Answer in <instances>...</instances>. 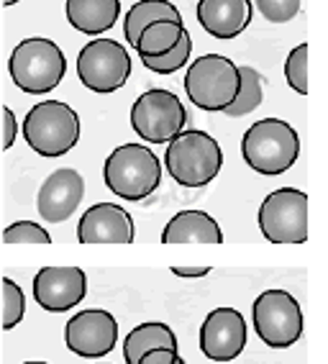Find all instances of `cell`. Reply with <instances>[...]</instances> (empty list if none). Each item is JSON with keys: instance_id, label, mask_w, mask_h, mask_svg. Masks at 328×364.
I'll return each instance as SVG.
<instances>
[{"instance_id": "obj_16", "label": "cell", "mask_w": 328, "mask_h": 364, "mask_svg": "<svg viewBox=\"0 0 328 364\" xmlns=\"http://www.w3.org/2000/svg\"><path fill=\"white\" fill-rule=\"evenodd\" d=\"M197 23L213 39H236L251 23V0H197Z\"/></svg>"}, {"instance_id": "obj_15", "label": "cell", "mask_w": 328, "mask_h": 364, "mask_svg": "<svg viewBox=\"0 0 328 364\" xmlns=\"http://www.w3.org/2000/svg\"><path fill=\"white\" fill-rule=\"evenodd\" d=\"M133 236L131 213L116 203H95L77 223L80 244H131Z\"/></svg>"}, {"instance_id": "obj_9", "label": "cell", "mask_w": 328, "mask_h": 364, "mask_svg": "<svg viewBox=\"0 0 328 364\" xmlns=\"http://www.w3.org/2000/svg\"><path fill=\"white\" fill-rule=\"evenodd\" d=\"M131 54L116 39H92L77 54V77L92 92H116L131 77Z\"/></svg>"}, {"instance_id": "obj_28", "label": "cell", "mask_w": 328, "mask_h": 364, "mask_svg": "<svg viewBox=\"0 0 328 364\" xmlns=\"http://www.w3.org/2000/svg\"><path fill=\"white\" fill-rule=\"evenodd\" d=\"M180 357L177 349H167V346H157V349H149L138 357L136 364H175V359Z\"/></svg>"}, {"instance_id": "obj_13", "label": "cell", "mask_w": 328, "mask_h": 364, "mask_svg": "<svg viewBox=\"0 0 328 364\" xmlns=\"http://www.w3.org/2000/svg\"><path fill=\"white\" fill-rule=\"evenodd\" d=\"M33 300L49 313L77 308L87 295V274L80 267H41L33 274Z\"/></svg>"}, {"instance_id": "obj_5", "label": "cell", "mask_w": 328, "mask_h": 364, "mask_svg": "<svg viewBox=\"0 0 328 364\" xmlns=\"http://www.w3.org/2000/svg\"><path fill=\"white\" fill-rule=\"evenodd\" d=\"M11 80L28 95L52 92L67 75V57L60 44L44 36L23 39L8 59Z\"/></svg>"}, {"instance_id": "obj_12", "label": "cell", "mask_w": 328, "mask_h": 364, "mask_svg": "<svg viewBox=\"0 0 328 364\" xmlns=\"http://www.w3.org/2000/svg\"><path fill=\"white\" fill-rule=\"evenodd\" d=\"M246 318L236 308H216L200 326V351L213 362H234L246 349Z\"/></svg>"}, {"instance_id": "obj_29", "label": "cell", "mask_w": 328, "mask_h": 364, "mask_svg": "<svg viewBox=\"0 0 328 364\" xmlns=\"http://www.w3.org/2000/svg\"><path fill=\"white\" fill-rule=\"evenodd\" d=\"M18 136V118L11 108H3V149H11Z\"/></svg>"}, {"instance_id": "obj_30", "label": "cell", "mask_w": 328, "mask_h": 364, "mask_svg": "<svg viewBox=\"0 0 328 364\" xmlns=\"http://www.w3.org/2000/svg\"><path fill=\"white\" fill-rule=\"evenodd\" d=\"M172 272L177 277H205L210 272V267H172Z\"/></svg>"}, {"instance_id": "obj_7", "label": "cell", "mask_w": 328, "mask_h": 364, "mask_svg": "<svg viewBox=\"0 0 328 364\" xmlns=\"http://www.w3.org/2000/svg\"><path fill=\"white\" fill-rule=\"evenodd\" d=\"M251 323L269 349H290L302 336L300 303L280 287L264 290L251 306Z\"/></svg>"}, {"instance_id": "obj_31", "label": "cell", "mask_w": 328, "mask_h": 364, "mask_svg": "<svg viewBox=\"0 0 328 364\" xmlns=\"http://www.w3.org/2000/svg\"><path fill=\"white\" fill-rule=\"evenodd\" d=\"M18 0H3V6H16Z\"/></svg>"}, {"instance_id": "obj_20", "label": "cell", "mask_w": 328, "mask_h": 364, "mask_svg": "<svg viewBox=\"0 0 328 364\" xmlns=\"http://www.w3.org/2000/svg\"><path fill=\"white\" fill-rule=\"evenodd\" d=\"M187 31L180 21L172 18H159L154 23H149L146 28H141L133 49L138 52V57H162L164 52H170L177 46V41L182 39V33Z\"/></svg>"}, {"instance_id": "obj_27", "label": "cell", "mask_w": 328, "mask_h": 364, "mask_svg": "<svg viewBox=\"0 0 328 364\" xmlns=\"http://www.w3.org/2000/svg\"><path fill=\"white\" fill-rule=\"evenodd\" d=\"M269 23H288L300 14V0H254Z\"/></svg>"}, {"instance_id": "obj_6", "label": "cell", "mask_w": 328, "mask_h": 364, "mask_svg": "<svg viewBox=\"0 0 328 364\" xmlns=\"http://www.w3.org/2000/svg\"><path fill=\"white\" fill-rule=\"evenodd\" d=\"M185 92L200 111L224 113L239 92V65L224 54H203L185 72Z\"/></svg>"}, {"instance_id": "obj_3", "label": "cell", "mask_w": 328, "mask_h": 364, "mask_svg": "<svg viewBox=\"0 0 328 364\" xmlns=\"http://www.w3.org/2000/svg\"><path fill=\"white\" fill-rule=\"evenodd\" d=\"M103 180L113 196L138 203L162 185V162L144 144H121L105 159Z\"/></svg>"}, {"instance_id": "obj_25", "label": "cell", "mask_w": 328, "mask_h": 364, "mask_svg": "<svg viewBox=\"0 0 328 364\" xmlns=\"http://www.w3.org/2000/svg\"><path fill=\"white\" fill-rule=\"evenodd\" d=\"M288 85L300 95H308V44H297L285 62Z\"/></svg>"}, {"instance_id": "obj_1", "label": "cell", "mask_w": 328, "mask_h": 364, "mask_svg": "<svg viewBox=\"0 0 328 364\" xmlns=\"http://www.w3.org/2000/svg\"><path fill=\"white\" fill-rule=\"evenodd\" d=\"M224 167V151L216 139L197 129H185L167 141L164 169L182 188H205Z\"/></svg>"}, {"instance_id": "obj_8", "label": "cell", "mask_w": 328, "mask_h": 364, "mask_svg": "<svg viewBox=\"0 0 328 364\" xmlns=\"http://www.w3.org/2000/svg\"><path fill=\"white\" fill-rule=\"evenodd\" d=\"M259 231L272 244L308 241V196L297 188H280L259 205Z\"/></svg>"}, {"instance_id": "obj_33", "label": "cell", "mask_w": 328, "mask_h": 364, "mask_svg": "<svg viewBox=\"0 0 328 364\" xmlns=\"http://www.w3.org/2000/svg\"><path fill=\"white\" fill-rule=\"evenodd\" d=\"M23 364H49V362H23Z\"/></svg>"}, {"instance_id": "obj_21", "label": "cell", "mask_w": 328, "mask_h": 364, "mask_svg": "<svg viewBox=\"0 0 328 364\" xmlns=\"http://www.w3.org/2000/svg\"><path fill=\"white\" fill-rule=\"evenodd\" d=\"M159 18L180 21L182 16H180V11L172 6L170 0H138V3H133L131 11H129L124 18L126 41L133 46L138 39V33H141V28H146L149 23H154V21H159Z\"/></svg>"}, {"instance_id": "obj_10", "label": "cell", "mask_w": 328, "mask_h": 364, "mask_svg": "<svg viewBox=\"0 0 328 364\" xmlns=\"http://www.w3.org/2000/svg\"><path fill=\"white\" fill-rule=\"evenodd\" d=\"M190 121L185 103L172 90L151 87L131 105V126L146 144H167Z\"/></svg>"}, {"instance_id": "obj_23", "label": "cell", "mask_w": 328, "mask_h": 364, "mask_svg": "<svg viewBox=\"0 0 328 364\" xmlns=\"http://www.w3.org/2000/svg\"><path fill=\"white\" fill-rule=\"evenodd\" d=\"M190 52H192L190 31H185L175 49L164 52L162 57H141V62H144L146 70L157 72V75H172V72L182 70L185 62H190Z\"/></svg>"}, {"instance_id": "obj_19", "label": "cell", "mask_w": 328, "mask_h": 364, "mask_svg": "<svg viewBox=\"0 0 328 364\" xmlns=\"http://www.w3.org/2000/svg\"><path fill=\"white\" fill-rule=\"evenodd\" d=\"M157 346H167V349H177V336L167 323L151 321V323H141L136 328L129 331V336L124 338V359L126 364H136L138 357L149 349Z\"/></svg>"}, {"instance_id": "obj_2", "label": "cell", "mask_w": 328, "mask_h": 364, "mask_svg": "<svg viewBox=\"0 0 328 364\" xmlns=\"http://www.w3.org/2000/svg\"><path fill=\"white\" fill-rule=\"evenodd\" d=\"M241 156L259 175H283L300 156L297 131L283 118H262V121L251 124L244 134Z\"/></svg>"}, {"instance_id": "obj_17", "label": "cell", "mask_w": 328, "mask_h": 364, "mask_svg": "<svg viewBox=\"0 0 328 364\" xmlns=\"http://www.w3.org/2000/svg\"><path fill=\"white\" fill-rule=\"evenodd\" d=\"M162 244H224V231L205 210H182L164 226Z\"/></svg>"}, {"instance_id": "obj_18", "label": "cell", "mask_w": 328, "mask_h": 364, "mask_svg": "<svg viewBox=\"0 0 328 364\" xmlns=\"http://www.w3.org/2000/svg\"><path fill=\"white\" fill-rule=\"evenodd\" d=\"M67 21L87 36H100L121 18V0H67Z\"/></svg>"}, {"instance_id": "obj_11", "label": "cell", "mask_w": 328, "mask_h": 364, "mask_svg": "<svg viewBox=\"0 0 328 364\" xmlns=\"http://www.w3.org/2000/svg\"><path fill=\"white\" fill-rule=\"evenodd\" d=\"M67 349L77 357L98 359L111 354L119 344V321L103 308H87L75 313L65 326Z\"/></svg>"}, {"instance_id": "obj_26", "label": "cell", "mask_w": 328, "mask_h": 364, "mask_svg": "<svg viewBox=\"0 0 328 364\" xmlns=\"http://www.w3.org/2000/svg\"><path fill=\"white\" fill-rule=\"evenodd\" d=\"M6 244H52V236L44 226L33 221H16L3 231Z\"/></svg>"}, {"instance_id": "obj_24", "label": "cell", "mask_w": 328, "mask_h": 364, "mask_svg": "<svg viewBox=\"0 0 328 364\" xmlns=\"http://www.w3.org/2000/svg\"><path fill=\"white\" fill-rule=\"evenodd\" d=\"M0 285H3V331H11L26 316V295L11 277H3Z\"/></svg>"}, {"instance_id": "obj_4", "label": "cell", "mask_w": 328, "mask_h": 364, "mask_svg": "<svg viewBox=\"0 0 328 364\" xmlns=\"http://www.w3.org/2000/svg\"><path fill=\"white\" fill-rule=\"evenodd\" d=\"M21 131H23V141L36 154L46 156V159H57L77 146L82 124H80L77 111L67 103L44 100L26 113Z\"/></svg>"}, {"instance_id": "obj_14", "label": "cell", "mask_w": 328, "mask_h": 364, "mask_svg": "<svg viewBox=\"0 0 328 364\" xmlns=\"http://www.w3.org/2000/svg\"><path fill=\"white\" fill-rule=\"evenodd\" d=\"M85 198V180L77 169L62 167L46 177L36 198V210L46 223H65Z\"/></svg>"}, {"instance_id": "obj_32", "label": "cell", "mask_w": 328, "mask_h": 364, "mask_svg": "<svg viewBox=\"0 0 328 364\" xmlns=\"http://www.w3.org/2000/svg\"><path fill=\"white\" fill-rule=\"evenodd\" d=\"M175 364H185V359H182V357H177V359H175Z\"/></svg>"}, {"instance_id": "obj_22", "label": "cell", "mask_w": 328, "mask_h": 364, "mask_svg": "<svg viewBox=\"0 0 328 364\" xmlns=\"http://www.w3.org/2000/svg\"><path fill=\"white\" fill-rule=\"evenodd\" d=\"M264 100V80L262 75L254 70V67H239V92L234 103L226 108V116L231 118H239V116H246V113L256 111Z\"/></svg>"}]
</instances>
